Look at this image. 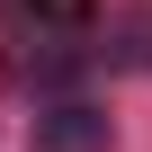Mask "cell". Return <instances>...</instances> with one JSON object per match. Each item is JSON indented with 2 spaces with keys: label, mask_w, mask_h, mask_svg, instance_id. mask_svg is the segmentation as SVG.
<instances>
[{
  "label": "cell",
  "mask_w": 152,
  "mask_h": 152,
  "mask_svg": "<svg viewBox=\"0 0 152 152\" xmlns=\"http://www.w3.org/2000/svg\"><path fill=\"white\" fill-rule=\"evenodd\" d=\"M107 143H116V125L90 99H45L27 116V152H107Z\"/></svg>",
  "instance_id": "cell-1"
}]
</instances>
